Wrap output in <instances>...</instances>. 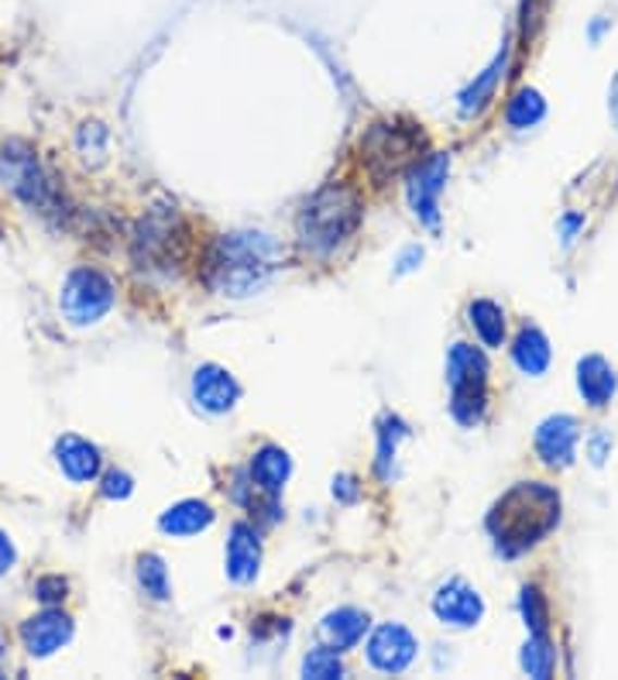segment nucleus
Returning a JSON list of instances; mask_svg holds the SVG:
<instances>
[{
    "instance_id": "nucleus-13",
    "label": "nucleus",
    "mask_w": 618,
    "mask_h": 680,
    "mask_svg": "<svg viewBox=\"0 0 618 680\" xmlns=\"http://www.w3.org/2000/svg\"><path fill=\"white\" fill-rule=\"evenodd\" d=\"M578 441H581V426L573 416H564V412L549 416L536 430V454L549 468H570L573 454H578Z\"/></svg>"
},
{
    "instance_id": "nucleus-4",
    "label": "nucleus",
    "mask_w": 618,
    "mask_h": 680,
    "mask_svg": "<svg viewBox=\"0 0 618 680\" xmlns=\"http://www.w3.org/2000/svg\"><path fill=\"white\" fill-rule=\"evenodd\" d=\"M0 183H4L21 203H28L41 217H65V200L46 165L38 162V151L28 141L0 145Z\"/></svg>"
},
{
    "instance_id": "nucleus-8",
    "label": "nucleus",
    "mask_w": 618,
    "mask_h": 680,
    "mask_svg": "<svg viewBox=\"0 0 618 680\" xmlns=\"http://www.w3.org/2000/svg\"><path fill=\"white\" fill-rule=\"evenodd\" d=\"M114 302H118L114 279L103 275L100 269H73L62 285V296H59L65 320L76 326L100 323L110 310H114Z\"/></svg>"
},
{
    "instance_id": "nucleus-27",
    "label": "nucleus",
    "mask_w": 618,
    "mask_h": 680,
    "mask_svg": "<svg viewBox=\"0 0 618 680\" xmlns=\"http://www.w3.org/2000/svg\"><path fill=\"white\" fill-rule=\"evenodd\" d=\"M409 430L403 426V420H395V416H385V423L379 430V474L382 481H392V460H395V447L399 441H406Z\"/></svg>"
},
{
    "instance_id": "nucleus-25",
    "label": "nucleus",
    "mask_w": 618,
    "mask_h": 680,
    "mask_svg": "<svg viewBox=\"0 0 618 680\" xmlns=\"http://www.w3.org/2000/svg\"><path fill=\"white\" fill-rule=\"evenodd\" d=\"M522 670L529 677H540V680L554 677L557 650H554V643H549V635H529V643L522 650Z\"/></svg>"
},
{
    "instance_id": "nucleus-34",
    "label": "nucleus",
    "mask_w": 618,
    "mask_h": 680,
    "mask_svg": "<svg viewBox=\"0 0 618 680\" xmlns=\"http://www.w3.org/2000/svg\"><path fill=\"white\" fill-rule=\"evenodd\" d=\"M581 227H584V217H581V213H567V217H564V221H560V234H564L567 245H570L573 234H578Z\"/></svg>"
},
{
    "instance_id": "nucleus-29",
    "label": "nucleus",
    "mask_w": 618,
    "mask_h": 680,
    "mask_svg": "<svg viewBox=\"0 0 618 680\" xmlns=\"http://www.w3.org/2000/svg\"><path fill=\"white\" fill-rule=\"evenodd\" d=\"M519 608H522V619L529 626V635H546V622H549V611H546V602L540 595V588H522L519 595Z\"/></svg>"
},
{
    "instance_id": "nucleus-21",
    "label": "nucleus",
    "mask_w": 618,
    "mask_h": 680,
    "mask_svg": "<svg viewBox=\"0 0 618 680\" xmlns=\"http://www.w3.org/2000/svg\"><path fill=\"white\" fill-rule=\"evenodd\" d=\"M512 358L519 364L522 375H543V371L549 368V358H554V350H549V341L546 334L540 331V326H522L516 344H512Z\"/></svg>"
},
{
    "instance_id": "nucleus-28",
    "label": "nucleus",
    "mask_w": 618,
    "mask_h": 680,
    "mask_svg": "<svg viewBox=\"0 0 618 680\" xmlns=\"http://www.w3.org/2000/svg\"><path fill=\"white\" fill-rule=\"evenodd\" d=\"M302 677H317V680L344 677L341 650H334V646H317V650H309V656L302 660Z\"/></svg>"
},
{
    "instance_id": "nucleus-31",
    "label": "nucleus",
    "mask_w": 618,
    "mask_h": 680,
    "mask_svg": "<svg viewBox=\"0 0 618 680\" xmlns=\"http://www.w3.org/2000/svg\"><path fill=\"white\" fill-rule=\"evenodd\" d=\"M65 591H70V581L59 578V574H46L35 581V598L41 605H59L65 598Z\"/></svg>"
},
{
    "instance_id": "nucleus-26",
    "label": "nucleus",
    "mask_w": 618,
    "mask_h": 680,
    "mask_svg": "<svg viewBox=\"0 0 618 680\" xmlns=\"http://www.w3.org/2000/svg\"><path fill=\"white\" fill-rule=\"evenodd\" d=\"M138 584L145 588V595L154 602H165L172 595L169 588V567L159 554H145L138 557Z\"/></svg>"
},
{
    "instance_id": "nucleus-30",
    "label": "nucleus",
    "mask_w": 618,
    "mask_h": 680,
    "mask_svg": "<svg viewBox=\"0 0 618 680\" xmlns=\"http://www.w3.org/2000/svg\"><path fill=\"white\" fill-rule=\"evenodd\" d=\"M76 145L83 159H90V151H94V165H100L107 159V127L100 121H86L76 135Z\"/></svg>"
},
{
    "instance_id": "nucleus-22",
    "label": "nucleus",
    "mask_w": 618,
    "mask_h": 680,
    "mask_svg": "<svg viewBox=\"0 0 618 680\" xmlns=\"http://www.w3.org/2000/svg\"><path fill=\"white\" fill-rule=\"evenodd\" d=\"M505 65H509V46H502V52L495 55V62L489 65V70H484L468 90L460 94V114H478L481 107H489V100L495 97V86H498V79L505 76Z\"/></svg>"
},
{
    "instance_id": "nucleus-23",
    "label": "nucleus",
    "mask_w": 618,
    "mask_h": 680,
    "mask_svg": "<svg viewBox=\"0 0 618 680\" xmlns=\"http://www.w3.org/2000/svg\"><path fill=\"white\" fill-rule=\"evenodd\" d=\"M468 323L484 347H502L505 344V310L492 299H474L468 306Z\"/></svg>"
},
{
    "instance_id": "nucleus-19",
    "label": "nucleus",
    "mask_w": 618,
    "mask_h": 680,
    "mask_svg": "<svg viewBox=\"0 0 618 680\" xmlns=\"http://www.w3.org/2000/svg\"><path fill=\"white\" fill-rule=\"evenodd\" d=\"M213 519H217V512L207 506V502H200V498H183V502H175L172 509L162 512L159 530L169 533V536H196V533L210 530Z\"/></svg>"
},
{
    "instance_id": "nucleus-35",
    "label": "nucleus",
    "mask_w": 618,
    "mask_h": 680,
    "mask_svg": "<svg viewBox=\"0 0 618 680\" xmlns=\"http://www.w3.org/2000/svg\"><path fill=\"white\" fill-rule=\"evenodd\" d=\"M334 495H341L344 502H355V498H358L355 478H337V481H334Z\"/></svg>"
},
{
    "instance_id": "nucleus-15",
    "label": "nucleus",
    "mask_w": 618,
    "mask_h": 680,
    "mask_svg": "<svg viewBox=\"0 0 618 680\" xmlns=\"http://www.w3.org/2000/svg\"><path fill=\"white\" fill-rule=\"evenodd\" d=\"M258 567H261V540L255 533V526L234 522L227 540V578L234 584H251L258 578Z\"/></svg>"
},
{
    "instance_id": "nucleus-2",
    "label": "nucleus",
    "mask_w": 618,
    "mask_h": 680,
    "mask_svg": "<svg viewBox=\"0 0 618 680\" xmlns=\"http://www.w3.org/2000/svg\"><path fill=\"white\" fill-rule=\"evenodd\" d=\"M282 248L269 234H224L207 255V285L220 296L245 299L279 269Z\"/></svg>"
},
{
    "instance_id": "nucleus-7",
    "label": "nucleus",
    "mask_w": 618,
    "mask_h": 680,
    "mask_svg": "<svg viewBox=\"0 0 618 680\" xmlns=\"http://www.w3.org/2000/svg\"><path fill=\"white\" fill-rule=\"evenodd\" d=\"M427 145L423 131L412 124H392V121H379L368 127V135L361 138V159L364 169L374 183H388L392 175H399L416 156L419 148Z\"/></svg>"
},
{
    "instance_id": "nucleus-9",
    "label": "nucleus",
    "mask_w": 618,
    "mask_h": 680,
    "mask_svg": "<svg viewBox=\"0 0 618 680\" xmlns=\"http://www.w3.org/2000/svg\"><path fill=\"white\" fill-rule=\"evenodd\" d=\"M450 175V156L433 151V156L419 159L406 175V196L419 224L436 227L440 224V193L447 189Z\"/></svg>"
},
{
    "instance_id": "nucleus-38",
    "label": "nucleus",
    "mask_w": 618,
    "mask_h": 680,
    "mask_svg": "<svg viewBox=\"0 0 618 680\" xmlns=\"http://www.w3.org/2000/svg\"><path fill=\"white\" fill-rule=\"evenodd\" d=\"M0 656H4V643H0Z\"/></svg>"
},
{
    "instance_id": "nucleus-10",
    "label": "nucleus",
    "mask_w": 618,
    "mask_h": 680,
    "mask_svg": "<svg viewBox=\"0 0 618 680\" xmlns=\"http://www.w3.org/2000/svg\"><path fill=\"white\" fill-rule=\"evenodd\" d=\"M433 616L444 622V626H450V629H471L484 616V602H481V595H478V591L468 581L450 578L447 584L436 588V595H433Z\"/></svg>"
},
{
    "instance_id": "nucleus-3",
    "label": "nucleus",
    "mask_w": 618,
    "mask_h": 680,
    "mask_svg": "<svg viewBox=\"0 0 618 680\" xmlns=\"http://www.w3.org/2000/svg\"><path fill=\"white\" fill-rule=\"evenodd\" d=\"M361 224V200L350 186H326L320 189L313 200H306L296 231L306 251L313 255H334L344 248L350 234Z\"/></svg>"
},
{
    "instance_id": "nucleus-12",
    "label": "nucleus",
    "mask_w": 618,
    "mask_h": 680,
    "mask_svg": "<svg viewBox=\"0 0 618 680\" xmlns=\"http://www.w3.org/2000/svg\"><path fill=\"white\" fill-rule=\"evenodd\" d=\"M70 640H73V619L65 616V611H59L55 605H46V611H38V616H32L21 626V643H25V650L38 656V660L59 653Z\"/></svg>"
},
{
    "instance_id": "nucleus-32",
    "label": "nucleus",
    "mask_w": 618,
    "mask_h": 680,
    "mask_svg": "<svg viewBox=\"0 0 618 680\" xmlns=\"http://www.w3.org/2000/svg\"><path fill=\"white\" fill-rule=\"evenodd\" d=\"M135 492V481L127 471H107L103 474V498H127Z\"/></svg>"
},
{
    "instance_id": "nucleus-6",
    "label": "nucleus",
    "mask_w": 618,
    "mask_h": 680,
    "mask_svg": "<svg viewBox=\"0 0 618 680\" xmlns=\"http://www.w3.org/2000/svg\"><path fill=\"white\" fill-rule=\"evenodd\" d=\"M186 258V227L175 210H151L135 231V265L141 272L172 275Z\"/></svg>"
},
{
    "instance_id": "nucleus-16",
    "label": "nucleus",
    "mask_w": 618,
    "mask_h": 680,
    "mask_svg": "<svg viewBox=\"0 0 618 680\" xmlns=\"http://www.w3.org/2000/svg\"><path fill=\"white\" fill-rule=\"evenodd\" d=\"M55 465L65 478L83 485V481H94L100 474L103 457H100L97 444L83 441V436H76V433H65L55 441Z\"/></svg>"
},
{
    "instance_id": "nucleus-1",
    "label": "nucleus",
    "mask_w": 618,
    "mask_h": 680,
    "mask_svg": "<svg viewBox=\"0 0 618 680\" xmlns=\"http://www.w3.org/2000/svg\"><path fill=\"white\" fill-rule=\"evenodd\" d=\"M560 522V492L543 481H519L489 512V533L502 557H519Z\"/></svg>"
},
{
    "instance_id": "nucleus-33",
    "label": "nucleus",
    "mask_w": 618,
    "mask_h": 680,
    "mask_svg": "<svg viewBox=\"0 0 618 680\" xmlns=\"http://www.w3.org/2000/svg\"><path fill=\"white\" fill-rule=\"evenodd\" d=\"M14 560H17V551H14V543L8 540V533L0 530V578L8 574V570L14 567Z\"/></svg>"
},
{
    "instance_id": "nucleus-24",
    "label": "nucleus",
    "mask_w": 618,
    "mask_h": 680,
    "mask_svg": "<svg viewBox=\"0 0 618 680\" xmlns=\"http://www.w3.org/2000/svg\"><path fill=\"white\" fill-rule=\"evenodd\" d=\"M543 118H546V100L540 90H533V86H522V90L509 100V107H505V121H509L516 131L536 127Z\"/></svg>"
},
{
    "instance_id": "nucleus-18",
    "label": "nucleus",
    "mask_w": 618,
    "mask_h": 680,
    "mask_svg": "<svg viewBox=\"0 0 618 680\" xmlns=\"http://www.w3.org/2000/svg\"><path fill=\"white\" fill-rule=\"evenodd\" d=\"M578 388L588 406L594 409H605L615 396L618 388V379H615V368L602 358V355H588L578 361Z\"/></svg>"
},
{
    "instance_id": "nucleus-17",
    "label": "nucleus",
    "mask_w": 618,
    "mask_h": 680,
    "mask_svg": "<svg viewBox=\"0 0 618 680\" xmlns=\"http://www.w3.org/2000/svg\"><path fill=\"white\" fill-rule=\"evenodd\" d=\"M248 474H251V485L261 495H279L285 489V481H289V474H293V457L275 444H264L251 457Z\"/></svg>"
},
{
    "instance_id": "nucleus-20",
    "label": "nucleus",
    "mask_w": 618,
    "mask_h": 680,
    "mask_svg": "<svg viewBox=\"0 0 618 680\" xmlns=\"http://www.w3.org/2000/svg\"><path fill=\"white\" fill-rule=\"evenodd\" d=\"M368 611L361 608H337V611H326V619H323V640L326 646H334V650H350V646H358L364 640V632H368Z\"/></svg>"
},
{
    "instance_id": "nucleus-14",
    "label": "nucleus",
    "mask_w": 618,
    "mask_h": 680,
    "mask_svg": "<svg viewBox=\"0 0 618 680\" xmlns=\"http://www.w3.org/2000/svg\"><path fill=\"white\" fill-rule=\"evenodd\" d=\"M240 399V385L227 368L220 364H200L193 375V403L203 412H231Z\"/></svg>"
},
{
    "instance_id": "nucleus-36",
    "label": "nucleus",
    "mask_w": 618,
    "mask_h": 680,
    "mask_svg": "<svg viewBox=\"0 0 618 680\" xmlns=\"http://www.w3.org/2000/svg\"><path fill=\"white\" fill-rule=\"evenodd\" d=\"M605 436H594V444H591V460H594V465H602V460H605Z\"/></svg>"
},
{
    "instance_id": "nucleus-37",
    "label": "nucleus",
    "mask_w": 618,
    "mask_h": 680,
    "mask_svg": "<svg viewBox=\"0 0 618 680\" xmlns=\"http://www.w3.org/2000/svg\"><path fill=\"white\" fill-rule=\"evenodd\" d=\"M608 107H611V118L618 121V76L611 79V90H608Z\"/></svg>"
},
{
    "instance_id": "nucleus-11",
    "label": "nucleus",
    "mask_w": 618,
    "mask_h": 680,
    "mask_svg": "<svg viewBox=\"0 0 618 680\" xmlns=\"http://www.w3.org/2000/svg\"><path fill=\"white\" fill-rule=\"evenodd\" d=\"M416 635L406 626H379L368 640V664L382 673H403L416 660Z\"/></svg>"
},
{
    "instance_id": "nucleus-5",
    "label": "nucleus",
    "mask_w": 618,
    "mask_h": 680,
    "mask_svg": "<svg viewBox=\"0 0 618 680\" xmlns=\"http://www.w3.org/2000/svg\"><path fill=\"white\" fill-rule=\"evenodd\" d=\"M450 412L460 426H478L489 412V358L474 344H454L447 355Z\"/></svg>"
}]
</instances>
